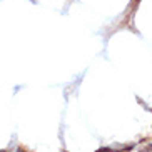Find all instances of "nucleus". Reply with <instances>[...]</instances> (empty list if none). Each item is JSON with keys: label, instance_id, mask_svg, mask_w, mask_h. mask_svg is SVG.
Listing matches in <instances>:
<instances>
[{"label": "nucleus", "instance_id": "2", "mask_svg": "<svg viewBox=\"0 0 152 152\" xmlns=\"http://www.w3.org/2000/svg\"><path fill=\"white\" fill-rule=\"evenodd\" d=\"M18 152H25V151H23V149H22V147H18Z\"/></svg>", "mask_w": 152, "mask_h": 152}, {"label": "nucleus", "instance_id": "1", "mask_svg": "<svg viewBox=\"0 0 152 152\" xmlns=\"http://www.w3.org/2000/svg\"><path fill=\"white\" fill-rule=\"evenodd\" d=\"M97 152H110V149H107V147H104V149H99Z\"/></svg>", "mask_w": 152, "mask_h": 152}]
</instances>
